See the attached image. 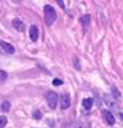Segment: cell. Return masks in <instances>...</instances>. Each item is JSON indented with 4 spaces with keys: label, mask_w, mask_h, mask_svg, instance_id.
<instances>
[{
    "label": "cell",
    "mask_w": 123,
    "mask_h": 128,
    "mask_svg": "<svg viewBox=\"0 0 123 128\" xmlns=\"http://www.w3.org/2000/svg\"><path fill=\"white\" fill-rule=\"evenodd\" d=\"M0 47L2 48L4 52H6V53H9V54H14V53H15V47H14L12 44H10V43L2 41V40H0Z\"/></svg>",
    "instance_id": "obj_5"
},
{
    "label": "cell",
    "mask_w": 123,
    "mask_h": 128,
    "mask_svg": "<svg viewBox=\"0 0 123 128\" xmlns=\"http://www.w3.org/2000/svg\"><path fill=\"white\" fill-rule=\"evenodd\" d=\"M46 100H47V102H48V105H49V107H50L52 110H54V108L57 107V104H58L59 97L57 95V92H54V91H48V92H46Z\"/></svg>",
    "instance_id": "obj_2"
},
{
    "label": "cell",
    "mask_w": 123,
    "mask_h": 128,
    "mask_svg": "<svg viewBox=\"0 0 123 128\" xmlns=\"http://www.w3.org/2000/svg\"><path fill=\"white\" fill-rule=\"evenodd\" d=\"M8 123V118L5 116H0V128H4Z\"/></svg>",
    "instance_id": "obj_15"
},
{
    "label": "cell",
    "mask_w": 123,
    "mask_h": 128,
    "mask_svg": "<svg viewBox=\"0 0 123 128\" xmlns=\"http://www.w3.org/2000/svg\"><path fill=\"white\" fill-rule=\"evenodd\" d=\"M104 101H105V104L108 106V108L110 110H116V111H118L120 110V107H118V101H117V98H114L112 95H104Z\"/></svg>",
    "instance_id": "obj_3"
},
{
    "label": "cell",
    "mask_w": 123,
    "mask_h": 128,
    "mask_svg": "<svg viewBox=\"0 0 123 128\" xmlns=\"http://www.w3.org/2000/svg\"><path fill=\"white\" fill-rule=\"evenodd\" d=\"M12 26H14V28L17 30L18 32H24L25 30H26L25 24H24L20 18H14V20H12Z\"/></svg>",
    "instance_id": "obj_7"
},
{
    "label": "cell",
    "mask_w": 123,
    "mask_h": 128,
    "mask_svg": "<svg viewBox=\"0 0 123 128\" xmlns=\"http://www.w3.org/2000/svg\"><path fill=\"white\" fill-rule=\"evenodd\" d=\"M59 102H60V108L62 110H66L70 106V97L68 94H63L59 97Z\"/></svg>",
    "instance_id": "obj_4"
},
{
    "label": "cell",
    "mask_w": 123,
    "mask_h": 128,
    "mask_svg": "<svg viewBox=\"0 0 123 128\" xmlns=\"http://www.w3.org/2000/svg\"><path fill=\"white\" fill-rule=\"evenodd\" d=\"M57 2L62 6V9H65V6H64V4H63V1H62V0H57Z\"/></svg>",
    "instance_id": "obj_18"
},
{
    "label": "cell",
    "mask_w": 123,
    "mask_h": 128,
    "mask_svg": "<svg viewBox=\"0 0 123 128\" xmlns=\"http://www.w3.org/2000/svg\"><path fill=\"white\" fill-rule=\"evenodd\" d=\"M38 36H40V31H38V28H37V26L36 25H32L30 27V38L32 42H36L37 40H38Z\"/></svg>",
    "instance_id": "obj_8"
},
{
    "label": "cell",
    "mask_w": 123,
    "mask_h": 128,
    "mask_svg": "<svg viewBox=\"0 0 123 128\" xmlns=\"http://www.w3.org/2000/svg\"><path fill=\"white\" fill-rule=\"evenodd\" d=\"M6 78H8V73L4 70H0V80L4 81V80H6Z\"/></svg>",
    "instance_id": "obj_16"
},
{
    "label": "cell",
    "mask_w": 123,
    "mask_h": 128,
    "mask_svg": "<svg viewBox=\"0 0 123 128\" xmlns=\"http://www.w3.org/2000/svg\"><path fill=\"white\" fill-rule=\"evenodd\" d=\"M102 114H104V118H105V121H106V123H107V124H110V126H113V124H114L116 120H114L113 114L111 113V111L105 110V111L102 112Z\"/></svg>",
    "instance_id": "obj_6"
},
{
    "label": "cell",
    "mask_w": 123,
    "mask_h": 128,
    "mask_svg": "<svg viewBox=\"0 0 123 128\" xmlns=\"http://www.w3.org/2000/svg\"><path fill=\"white\" fill-rule=\"evenodd\" d=\"M74 63H75V68L80 69V64H78V59H74Z\"/></svg>",
    "instance_id": "obj_19"
},
{
    "label": "cell",
    "mask_w": 123,
    "mask_h": 128,
    "mask_svg": "<svg viewBox=\"0 0 123 128\" xmlns=\"http://www.w3.org/2000/svg\"><path fill=\"white\" fill-rule=\"evenodd\" d=\"M65 128H84V124L79 121H73L65 124Z\"/></svg>",
    "instance_id": "obj_11"
},
{
    "label": "cell",
    "mask_w": 123,
    "mask_h": 128,
    "mask_svg": "<svg viewBox=\"0 0 123 128\" xmlns=\"http://www.w3.org/2000/svg\"><path fill=\"white\" fill-rule=\"evenodd\" d=\"M32 117H33V120H41L42 113L40 112V110H34V111L32 112Z\"/></svg>",
    "instance_id": "obj_14"
},
{
    "label": "cell",
    "mask_w": 123,
    "mask_h": 128,
    "mask_svg": "<svg viewBox=\"0 0 123 128\" xmlns=\"http://www.w3.org/2000/svg\"><path fill=\"white\" fill-rule=\"evenodd\" d=\"M92 105H94V100H92V98H84V100H82V108H84L85 111L91 110Z\"/></svg>",
    "instance_id": "obj_9"
},
{
    "label": "cell",
    "mask_w": 123,
    "mask_h": 128,
    "mask_svg": "<svg viewBox=\"0 0 123 128\" xmlns=\"http://www.w3.org/2000/svg\"><path fill=\"white\" fill-rule=\"evenodd\" d=\"M120 117L122 118V121H123V113H122V112H120Z\"/></svg>",
    "instance_id": "obj_20"
},
{
    "label": "cell",
    "mask_w": 123,
    "mask_h": 128,
    "mask_svg": "<svg viewBox=\"0 0 123 128\" xmlns=\"http://www.w3.org/2000/svg\"><path fill=\"white\" fill-rule=\"evenodd\" d=\"M90 20H91V17H90V15H84L80 17V24L84 26V28L86 30L88 28V26H89V24H90Z\"/></svg>",
    "instance_id": "obj_10"
},
{
    "label": "cell",
    "mask_w": 123,
    "mask_h": 128,
    "mask_svg": "<svg viewBox=\"0 0 123 128\" xmlns=\"http://www.w3.org/2000/svg\"><path fill=\"white\" fill-rule=\"evenodd\" d=\"M43 11H44V21L48 26H52L57 18V12L54 10V8L52 5H44L43 8Z\"/></svg>",
    "instance_id": "obj_1"
},
{
    "label": "cell",
    "mask_w": 123,
    "mask_h": 128,
    "mask_svg": "<svg viewBox=\"0 0 123 128\" xmlns=\"http://www.w3.org/2000/svg\"><path fill=\"white\" fill-rule=\"evenodd\" d=\"M1 110L5 112H8L10 110V102L9 101H2V104H1Z\"/></svg>",
    "instance_id": "obj_13"
},
{
    "label": "cell",
    "mask_w": 123,
    "mask_h": 128,
    "mask_svg": "<svg viewBox=\"0 0 123 128\" xmlns=\"http://www.w3.org/2000/svg\"><path fill=\"white\" fill-rule=\"evenodd\" d=\"M111 92H112V96H113L114 98H120V97H121V92L117 90L116 86H112V88H111Z\"/></svg>",
    "instance_id": "obj_12"
},
{
    "label": "cell",
    "mask_w": 123,
    "mask_h": 128,
    "mask_svg": "<svg viewBox=\"0 0 123 128\" xmlns=\"http://www.w3.org/2000/svg\"><path fill=\"white\" fill-rule=\"evenodd\" d=\"M62 84H63V80L62 79H58V78H57V79L53 80V85H54V86H59Z\"/></svg>",
    "instance_id": "obj_17"
}]
</instances>
